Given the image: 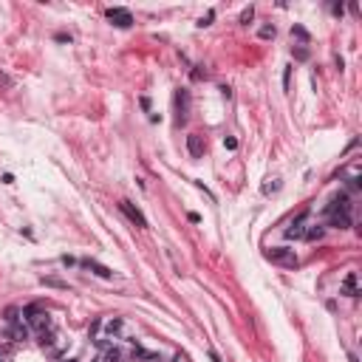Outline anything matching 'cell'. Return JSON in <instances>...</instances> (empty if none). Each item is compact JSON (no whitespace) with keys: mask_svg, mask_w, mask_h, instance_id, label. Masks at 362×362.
Here are the masks:
<instances>
[{"mask_svg":"<svg viewBox=\"0 0 362 362\" xmlns=\"http://www.w3.org/2000/svg\"><path fill=\"white\" fill-rule=\"evenodd\" d=\"M263 255H266V261H272V263H278V266H286V269H297V263H300L297 252L289 247H272V249H266Z\"/></svg>","mask_w":362,"mask_h":362,"instance_id":"obj_1","label":"cell"},{"mask_svg":"<svg viewBox=\"0 0 362 362\" xmlns=\"http://www.w3.org/2000/svg\"><path fill=\"white\" fill-rule=\"evenodd\" d=\"M23 314H26V323H29L34 331H40V334H43V331H51V317L46 312H40L37 306H29Z\"/></svg>","mask_w":362,"mask_h":362,"instance_id":"obj_2","label":"cell"},{"mask_svg":"<svg viewBox=\"0 0 362 362\" xmlns=\"http://www.w3.org/2000/svg\"><path fill=\"white\" fill-rule=\"evenodd\" d=\"M173 105H176V122L184 125V122H187V114H190V91L179 88L176 97H173Z\"/></svg>","mask_w":362,"mask_h":362,"instance_id":"obj_3","label":"cell"},{"mask_svg":"<svg viewBox=\"0 0 362 362\" xmlns=\"http://www.w3.org/2000/svg\"><path fill=\"white\" fill-rule=\"evenodd\" d=\"M119 210L128 215V218H131V224H136L139 230H148V218L142 215V210H139V207H133L131 201H119Z\"/></svg>","mask_w":362,"mask_h":362,"instance_id":"obj_4","label":"cell"},{"mask_svg":"<svg viewBox=\"0 0 362 362\" xmlns=\"http://www.w3.org/2000/svg\"><path fill=\"white\" fill-rule=\"evenodd\" d=\"M108 20L114 23L116 29H128V26H133V17L128 9H108Z\"/></svg>","mask_w":362,"mask_h":362,"instance_id":"obj_5","label":"cell"},{"mask_svg":"<svg viewBox=\"0 0 362 362\" xmlns=\"http://www.w3.org/2000/svg\"><path fill=\"white\" fill-rule=\"evenodd\" d=\"M125 331V320L122 317H108L105 320V340H119Z\"/></svg>","mask_w":362,"mask_h":362,"instance_id":"obj_6","label":"cell"},{"mask_svg":"<svg viewBox=\"0 0 362 362\" xmlns=\"http://www.w3.org/2000/svg\"><path fill=\"white\" fill-rule=\"evenodd\" d=\"M329 224L331 227H337V230H348L351 227V213L348 210H334V213H329Z\"/></svg>","mask_w":362,"mask_h":362,"instance_id":"obj_7","label":"cell"},{"mask_svg":"<svg viewBox=\"0 0 362 362\" xmlns=\"http://www.w3.org/2000/svg\"><path fill=\"white\" fill-rule=\"evenodd\" d=\"M187 150H190L193 159H201V156H204V139H201L198 133H190V136H187Z\"/></svg>","mask_w":362,"mask_h":362,"instance_id":"obj_8","label":"cell"},{"mask_svg":"<svg viewBox=\"0 0 362 362\" xmlns=\"http://www.w3.org/2000/svg\"><path fill=\"white\" fill-rule=\"evenodd\" d=\"M343 295L360 297V280H357V272H348L346 275V280H343Z\"/></svg>","mask_w":362,"mask_h":362,"instance_id":"obj_9","label":"cell"},{"mask_svg":"<svg viewBox=\"0 0 362 362\" xmlns=\"http://www.w3.org/2000/svg\"><path fill=\"white\" fill-rule=\"evenodd\" d=\"M85 266H88V269H91V272H94V275H97V278H114V272H111V269H108V266H102V263H97V261H85Z\"/></svg>","mask_w":362,"mask_h":362,"instance_id":"obj_10","label":"cell"},{"mask_svg":"<svg viewBox=\"0 0 362 362\" xmlns=\"http://www.w3.org/2000/svg\"><path fill=\"white\" fill-rule=\"evenodd\" d=\"M303 218H306V215H303ZM303 218H297L295 224H292V227H289V230L283 232V235H286V238H289V241H297V238H303Z\"/></svg>","mask_w":362,"mask_h":362,"instance_id":"obj_11","label":"cell"},{"mask_svg":"<svg viewBox=\"0 0 362 362\" xmlns=\"http://www.w3.org/2000/svg\"><path fill=\"white\" fill-rule=\"evenodd\" d=\"M323 235H326V227H320V224H314V227H309V230L303 232V238H306V241H320Z\"/></svg>","mask_w":362,"mask_h":362,"instance_id":"obj_12","label":"cell"},{"mask_svg":"<svg viewBox=\"0 0 362 362\" xmlns=\"http://www.w3.org/2000/svg\"><path fill=\"white\" fill-rule=\"evenodd\" d=\"M280 190V179H269L263 184V196H272V193H278Z\"/></svg>","mask_w":362,"mask_h":362,"instance_id":"obj_13","label":"cell"},{"mask_svg":"<svg viewBox=\"0 0 362 362\" xmlns=\"http://www.w3.org/2000/svg\"><path fill=\"white\" fill-rule=\"evenodd\" d=\"M258 37H261V40H272V37H275V26H272V23H266V26H261V32H258Z\"/></svg>","mask_w":362,"mask_h":362,"instance_id":"obj_14","label":"cell"},{"mask_svg":"<svg viewBox=\"0 0 362 362\" xmlns=\"http://www.w3.org/2000/svg\"><path fill=\"white\" fill-rule=\"evenodd\" d=\"M292 37H297V40H303V43H309V32H306V29H303V26H292Z\"/></svg>","mask_w":362,"mask_h":362,"instance_id":"obj_15","label":"cell"},{"mask_svg":"<svg viewBox=\"0 0 362 362\" xmlns=\"http://www.w3.org/2000/svg\"><path fill=\"white\" fill-rule=\"evenodd\" d=\"M119 360H122V354H119L116 348H108V351L102 354V362H119Z\"/></svg>","mask_w":362,"mask_h":362,"instance_id":"obj_16","label":"cell"},{"mask_svg":"<svg viewBox=\"0 0 362 362\" xmlns=\"http://www.w3.org/2000/svg\"><path fill=\"white\" fill-rule=\"evenodd\" d=\"M292 57L303 63V60H309V49H306V46H297V49H292Z\"/></svg>","mask_w":362,"mask_h":362,"instance_id":"obj_17","label":"cell"},{"mask_svg":"<svg viewBox=\"0 0 362 362\" xmlns=\"http://www.w3.org/2000/svg\"><path fill=\"white\" fill-rule=\"evenodd\" d=\"M252 17H255V9H252V6H247V9L241 12V23H244V26H249V23H252Z\"/></svg>","mask_w":362,"mask_h":362,"instance_id":"obj_18","label":"cell"},{"mask_svg":"<svg viewBox=\"0 0 362 362\" xmlns=\"http://www.w3.org/2000/svg\"><path fill=\"white\" fill-rule=\"evenodd\" d=\"M43 283L54 286V289H68V283H63V280H57V278H43Z\"/></svg>","mask_w":362,"mask_h":362,"instance_id":"obj_19","label":"cell"},{"mask_svg":"<svg viewBox=\"0 0 362 362\" xmlns=\"http://www.w3.org/2000/svg\"><path fill=\"white\" fill-rule=\"evenodd\" d=\"M12 337H15V340H26V337H29V329H26V326H15Z\"/></svg>","mask_w":362,"mask_h":362,"instance_id":"obj_20","label":"cell"},{"mask_svg":"<svg viewBox=\"0 0 362 362\" xmlns=\"http://www.w3.org/2000/svg\"><path fill=\"white\" fill-rule=\"evenodd\" d=\"M224 148L235 150V148H238V139H235V136H224Z\"/></svg>","mask_w":362,"mask_h":362,"instance_id":"obj_21","label":"cell"},{"mask_svg":"<svg viewBox=\"0 0 362 362\" xmlns=\"http://www.w3.org/2000/svg\"><path fill=\"white\" fill-rule=\"evenodd\" d=\"M289 77H292V68H286V71H283V88H289Z\"/></svg>","mask_w":362,"mask_h":362,"instance_id":"obj_22","label":"cell"}]
</instances>
